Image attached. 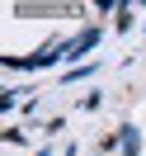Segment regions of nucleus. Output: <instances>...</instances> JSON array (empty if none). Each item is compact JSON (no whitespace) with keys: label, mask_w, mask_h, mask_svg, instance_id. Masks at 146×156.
I'll return each mask as SVG.
<instances>
[{"label":"nucleus","mask_w":146,"mask_h":156,"mask_svg":"<svg viewBox=\"0 0 146 156\" xmlns=\"http://www.w3.org/2000/svg\"><path fill=\"white\" fill-rule=\"evenodd\" d=\"M99 38H104V29H99V24H90V29H80L76 38H66V62L76 66V57L94 52V48H99Z\"/></svg>","instance_id":"1"},{"label":"nucleus","mask_w":146,"mask_h":156,"mask_svg":"<svg viewBox=\"0 0 146 156\" xmlns=\"http://www.w3.org/2000/svg\"><path fill=\"white\" fill-rule=\"evenodd\" d=\"M118 151H123V156H141L146 151V137H141L137 123H123V128H118Z\"/></svg>","instance_id":"2"},{"label":"nucleus","mask_w":146,"mask_h":156,"mask_svg":"<svg viewBox=\"0 0 146 156\" xmlns=\"http://www.w3.org/2000/svg\"><path fill=\"white\" fill-rule=\"evenodd\" d=\"M94 71H99V62H76V66H61V85H76V80H90V76H94Z\"/></svg>","instance_id":"3"},{"label":"nucleus","mask_w":146,"mask_h":156,"mask_svg":"<svg viewBox=\"0 0 146 156\" xmlns=\"http://www.w3.org/2000/svg\"><path fill=\"white\" fill-rule=\"evenodd\" d=\"M113 29H118V33H132V29H137V10L127 5V0H118V14H113Z\"/></svg>","instance_id":"4"},{"label":"nucleus","mask_w":146,"mask_h":156,"mask_svg":"<svg viewBox=\"0 0 146 156\" xmlns=\"http://www.w3.org/2000/svg\"><path fill=\"white\" fill-rule=\"evenodd\" d=\"M19 95H24L19 85H5V90H0V114H14V109H19Z\"/></svg>","instance_id":"5"},{"label":"nucleus","mask_w":146,"mask_h":156,"mask_svg":"<svg viewBox=\"0 0 146 156\" xmlns=\"http://www.w3.org/2000/svg\"><path fill=\"white\" fill-rule=\"evenodd\" d=\"M5 142H10V147H24V142H29V133H24L19 123H10V128H5Z\"/></svg>","instance_id":"6"},{"label":"nucleus","mask_w":146,"mask_h":156,"mask_svg":"<svg viewBox=\"0 0 146 156\" xmlns=\"http://www.w3.org/2000/svg\"><path fill=\"white\" fill-rule=\"evenodd\" d=\"M99 104H104V95H99V90H90V95H85V99H80V109H85V114H94V109H99Z\"/></svg>","instance_id":"7"},{"label":"nucleus","mask_w":146,"mask_h":156,"mask_svg":"<svg viewBox=\"0 0 146 156\" xmlns=\"http://www.w3.org/2000/svg\"><path fill=\"white\" fill-rule=\"evenodd\" d=\"M33 156H52V147H42V151H33Z\"/></svg>","instance_id":"8"},{"label":"nucleus","mask_w":146,"mask_h":156,"mask_svg":"<svg viewBox=\"0 0 146 156\" xmlns=\"http://www.w3.org/2000/svg\"><path fill=\"white\" fill-rule=\"evenodd\" d=\"M141 33H146V19H141Z\"/></svg>","instance_id":"9"}]
</instances>
